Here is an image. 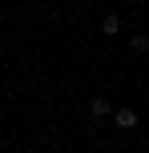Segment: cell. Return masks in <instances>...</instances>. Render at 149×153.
Returning <instances> with one entry per match:
<instances>
[{"mask_svg": "<svg viewBox=\"0 0 149 153\" xmlns=\"http://www.w3.org/2000/svg\"><path fill=\"white\" fill-rule=\"evenodd\" d=\"M113 121H117V129H137V109H113Z\"/></svg>", "mask_w": 149, "mask_h": 153, "instance_id": "cell-1", "label": "cell"}, {"mask_svg": "<svg viewBox=\"0 0 149 153\" xmlns=\"http://www.w3.org/2000/svg\"><path fill=\"white\" fill-rule=\"evenodd\" d=\"M101 32H105V36H117V32H121V16H117V12H109V16L101 20Z\"/></svg>", "mask_w": 149, "mask_h": 153, "instance_id": "cell-2", "label": "cell"}, {"mask_svg": "<svg viewBox=\"0 0 149 153\" xmlns=\"http://www.w3.org/2000/svg\"><path fill=\"white\" fill-rule=\"evenodd\" d=\"M93 117H113V105H109V97H93Z\"/></svg>", "mask_w": 149, "mask_h": 153, "instance_id": "cell-3", "label": "cell"}, {"mask_svg": "<svg viewBox=\"0 0 149 153\" xmlns=\"http://www.w3.org/2000/svg\"><path fill=\"white\" fill-rule=\"evenodd\" d=\"M129 48H133V53H149V36H141V32H137V36L129 40Z\"/></svg>", "mask_w": 149, "mask_h": 153, "instance_id": "cell-4", "label": "cell"}]
</instances>
